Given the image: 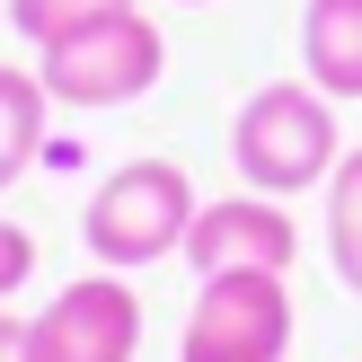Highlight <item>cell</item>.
<instances>
[{
    "label": "cell",
    "instance_id": "obj_1",
    "mask_svg": "<svg viewBox=\"0 0 362 362\" xmlns=\"http://www.w3.org/2000/svg\"><path fill=\"white\" fill-rule=\"evenodd\" d=\"M345 133H336V98L310 80H265L230 115V168L247 177V194H310L336 177Z\"/></svg>",
    "mask_w": 362,
    "mask_h": 362
},
{
    "label": "cell",
    "instance_id": "obj_2",
    "mask_svg": "<svg viewBox=\"0 0 362 362\" xmlns=\"http://www.w3.org/2000/svg\"><path fill=\"white\" fill-rule=\"evenodd\" d=\"M194 204H204V194H194V177L177 168V159H124L80 204V247L106 274H141V265H159V257L186 247Z\"/></svg>",
    "mask_w": 362,
    "mask_h": 362
},
{
    "label": "cell",
    "instance_id": "obj_3",
    "mask_svg": "<svg viewBox=\"0 0 362 362\" xmlns=\"http://www.w3.org/2000/svg\"><path fill=\"white\" fill-rule=\"evenodd\" d=\"M35 80H45L53 106H80V115L133 106V98H151V88L168 80V35H159L151 9L98 18V27H80V35H62V45L35 53Z\"/></svg>",
    "mask_w": 362,
    "mask_h": 362
},
{
    "label": "cell",
    "instance_id": "obj_4",
    "mask_svg": "<svg viewBox=\"0 0 362 362\" xmlns=\"http://www.w3.org/2000/svg\"><path fill=\"white\" fill-rule=\"evenodd\" d=\"M177 362H292V292H283V274H265V265L204 274Z\"/></svg>",
    "mask_w": 362,
    "mask_h": 362
},
{
    "label": "cell",
    "instance_id": "obj_5",
    "mask_svg": "<svg viewBox=\"0 0 362 362\" xmlns=\"http://www.w3.org/2000/svg\"><path fill=\"white\" fill-rule=\"evenodd\" d=\"M141 354V300L124 274H80L27 318V362H133Z\"/></svg>",
    "mask_w": 362,
    "mask_h": 362
},
{
    "label": "cell",
    "instance_id": "obj_6",
    "mask_svg": "<svg viewBox=\"0 0 362 362\" xmlns=\"http://www.w3.org/2000/svg\"><path fill=\"white\" fill-rule=\"evenodd\" d=\"M300 257V221L283 212V194H212V204H194L186 221V265L194 283L204 274H239V265H265V274H292Z\"/></svg>",
    "mask_w": 362,
    "mask_h": 362
},
{
    "label": "cell",
    "instance_id": "obj_7",
    "mask_svg": "<svg viewBox=\"0 0 362 362\" xmlns=\"http://www.w3.org/2000/svg\"><path fill=\"white\" fill-rule=\"evenodd\" d=\"M300 80L362 106V0H300Z\"/></svg>",
    "mask_w": 362,
    "mask_h": 362
},
{
    "label": "cell",
    "instance_id": "obj_8",
    "mask_svg": "<svg viewBox=\"0 0 362 362\" xmlns=\"http://www.w3.org/2000/svg\"><path fill=\"white\" fill-rule=\"evenodd\" d=\"M45 80H35L27 62H0V194L18 186V177L35 168V151H45Z\"/></svg>",
    "mask_w": 362,
    "mask_h": 362
},
{
    "label": "cell",
    "instance_id": "obj_9",
    "mask_svg": "<svg viewBox=\"0 0 362 362\" xmlns=\"http://www.w3.org/2000/svg\"><path fill=\"white\" fill-rule=\"evenodd\" d=\"M327 265L345 292H362V151H345L327 177Z\"/></svg>",
    "mask_w": 362,
    "mask_h": 362
},
{
    "label": "cell",
    "instance_id": "obj_10",
    "mask_svg": "<svg viewBox=\"0 0 362 362\" xmlns=\"http://www.w3.org/2000/svg\"><path fill=\"white\" fill-rule=\"evenodd\" d=\"M124 9H141V0H0V18H9L35 53L62 45V35H80V27H98V18H124Z\"/></svg>",
    "mask_w": 362,
    "mask_h": 362
},
{
    "label": "cell",
    "instance_id": "obj_11",
    "mask_svg": "<svg viewBox=\"0 0 362 362\" xmlns=\"http://www.w3.org/2000/svg\"><path fill=\"white\" fill-rule=\"evenodd\" d=\"M27 283H35V239H27L18 221H0V310H9Z\"/></svg>",
    "mask_w": 362,
    "mask_h": 362
},
{
    "label": "cell",
    "instance_id": "obj_12",
    "mask_svg": "<svg viewBox=\"0 0 362 362\" xmlns=\"http://www.w3.org/2000/svg\"><path fill=\"white\" fill-rule=\"evenodd\" d=\"M0 362H27V318L0 310Z\"/></svg>",
    "mask_w": 362,
    "mask_h": 362
},
{
    "label": "cell",
    "instance_id": "obj_13",
    "mask_svg": "<svg viewBox=\"0 0 362 362\" xmlns=\"http://www.w3.org/2000/svg\"><path fill=\"white\" fill-rule=\"evenodd\" d=\"M177 9H212V0H177Z\"/></svg>",
    "mask_w": 362,
    "mask_h": 362
}]
</instances>
